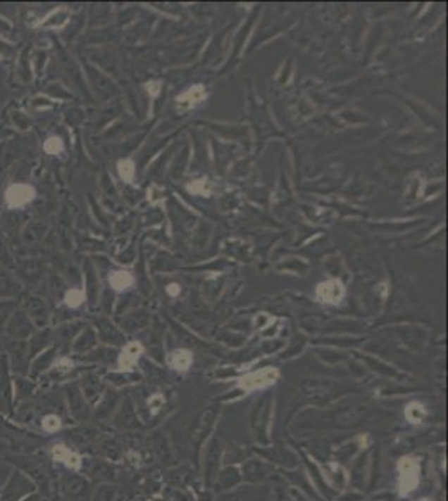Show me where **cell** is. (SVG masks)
Segmentation results:
<instances>
[{"instance_id":"4fadbf2b","label":"cell","mask_w":448,"mask_h":501,"mask_svg":"<svg viewBox=\"0 0 448 501\" xmlns=\"http://www.w3.org/2000/svg\"><path fill=\"white\" fill-rule=\"evenodd\" d=\"M42 428L46 429L47 433H54L61 428V418L56 414H47L46 418L42 419Z\"/></svg>"},{"instance_id":"7a4b0ae2","label":"cell","mask_w":448,"mask_h":501,"mask_svg":"<svg viewBox=\"0 0 448 501\" xmlns=\"http://www.w3.org/2000/svg\"><path fill=\"white\" fill-rule=\"evenodd\" d=\"M316 298L321 303L338 304L344 298V286L340 279H330L320 283L316 288Z\"/></svg>"},{"instance_id":"8fae6325","label":"cell","mask_w":448,"mask_h":501,"mask_svg":"<svg viewBox=\"0 0 448 501\" xmlns=\"http://www.w3.org/2000/svg\"><path fill=\"white\" fill-rule=\"evenodd\" d=\"M84 299H86V294L80 289H70L66 294V304L69 307H79L84 303Z\"/></svg>"},{"instance_id":"9c48e42d","label":"cell","mask_w":448,"mask_h":501,"mask_svg":"<svg viewBox=\"0 0 448 501\" xmlns=\"http://www.w3.org/2000/svg\"><path fill=\"white\" fill-rule=\"evenodd\" d=\"M169 363H171L173 368H176V369H181V371L187 369L192 363V356L189 351L178 350L173 353L171 357H169Z\"/></svg>"},{"instance_id":"52a82bcc","label":"cell","mask_w":448,"mask_h":501,"mask_svg":"<svg viewBox=\"0 0 448 501\" xmlns=\"http://www.w3.org/2000/svg\"><path fill=\"white\" fill-rule=\"evenodd\" d=\"M54 458L57 462L64 463L66 467L69 468H79L80 467V458L75 453H73L70 450H67L64 445H56L54 446Z\"/></svg>"},{"instance_id":"2e32d148","label":"cell","mask_w":448,"mask_h":501,"mask_svg":"<svg viewBox=\"0 0 448 501\" xmlns=\"http://www.w3.org/2000/svg\"><path fill=\"white\" fill-rule=\"evenodd\" d=\"M168 294H171V296H178L179 294V284H169L168 286Z\"/></svg>"},{"instance_id":"7c38bea8","label":"cell","mask_w":448,"mask_h":501,"mask_svg":"<svg viewBox=\"0 0 448 501\" xmlns=\"http://www.w3.org/2000/svg\"><path fill=\"white\" fill-rule=\"evenodd\" d=\"M62 149H64V144H62L61 137L52 136V137H49L46 142H44V151H46L47 154H51V156L59 154Z\"/></svg>"},{"instance_id":"8992f818","label":"cell","mask_w":448,"mask_h":501,"mask_svg":"<svg viewBox=\"0 0 448 501\" xmlns=\"http://www.w3.org/2000/svg\"><path fill=\"white\" fill-rule=\"evenodd\" d=\"M142 353V346L139 343H129L119 356V366L123 369H131L137 363L139 356Z\"/></svg>"},{"instance_id":"5b68a950","label":"cell","mask_w":448,"mask_h":501,"mask_svg":"<svg viewBox=\"0 0 448 501\" xmlns=\"http://www.w3.org/2000/svg\"><path fill=\"white\" fill-rule=\"evenodd\" d=\"M206 89L204 86H192L191 89H187L186 92H182L181 96L178 97V109L179 110H189L192 107H196L198 104H201L206 99Z\"/></svg>"},{"instance_id":"3957f363","label":"cell","mask_w":448,"mask_h":501,"mask_svg":"<svg viewBox=\"0 0 448 501\" xmlns=\"http://www.w3.org/2000/svg\"><path fill=\"white\" fill-rule=\"evenodd\" d=\"M34 485L32 481L27 480L24 475L15 473L11 481H8L6 491H4L0 501H19L22 496H25L29 491H32Z\"/></svg>"},{"instance_id":"ba28073f","label":"cell","mask_w":448,"mask_h":501,"mask_svg":"<svg viewBox=\"0 0 448 501\" xmlns=\"http://www.w3.org/2000/svg\"><path fill=\"white\" fill-rule=\"evenodd\" d=\"M109 283L116 291H124L131 288L134 283L132 274H129L127 271H116L109 276Z\"/></svg>"},{"instance_id":"277c9868","label":"cell","mask_w":448,"mask_h":501,"mask_svg":"<svg viewBox=\"0 0 448 501\" xmlns=\"http://www.w3.org/2000/svg\"><path fill=\"white\" fill-rule=\"evenodd\" d=\"M278 379V371L275 368H266L258 371V373H251L244 378L239 379V386L244 389H254V388H264L270 386Z\"/></svg>"},{"instance_id":"9a60e30c","label":"cell","mask_w":448,"mask_h":501,"mask_svg":"<svg viewBox=\"0 0 448 501\" xmlns=\"http://www.w3.org/2000/svg\"><path fill=\"white\" fill-rule=\"evenodd\" d=\"M146 89H147V92L151 94V97H158L159 92H161V82H159V80H154V82H147Z\"/></svg>"},{"instance_id":"6da1fadb","label":"cell","mask_w":448,"mask_h":501,"mask_svg":"<svg viewBox=\"0 0 448 501\" xmlns=\"http://www.w3.org/2000/svg\"><path fill=\"white\" fill-rule=\"evenodd\" d=\"M35 198V189L29 184H12L6 191V203L11 208H24L32 203Z\"/></svg>"},{"instance_id":"30bf717a","label":"cell","mask_w":448,"mask_h":501,"mask_svg":"<svg viewBox=\"0 0 448 501\" xmlns=\"http://www.w3.org/2000/svg\"><path fill=\"white\" fill-rule=\"evenodd\" d=\"M118 172L123 181L132 182L134 174H136V165H134L131 159H123L118 163Z\"/></svg>"},{"instance_id":"5bb4252c","label":"cell","mask_w":448,"mask_h":501,"mask_svg":"<svg viewBox=\"0 0 448 501\" xmlns=\"http://www.w3.org/2000/svg\"><path fill=\"white\" fill-rule=\"evenodd\" d=\"M187 189H189L192 194H204V196L209 194V186L206 179H198V181H194L192 184H189Z\"/></svg>"}]
</instances>
